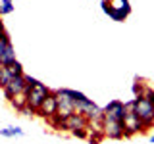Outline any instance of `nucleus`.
Returning <instances> with one entry per match:
<instances>
[{"mask_svg":"<svg viewBox=\"0 0 154 144\" xmlns=\"http://www.w3.org/2000/svg\"><path fill=\"white\" fill-rule=\"evenodd\" d=\"M133 113L139 117V121L143 123V131L141 133H148V129L154 127V104L148 102L144 98H133Z\"/></svg>","mask_w":154,"mask_h":144,"instance_id":"nucleus-1","label":"nucleus"},{"mask_svg":"<svg viewBox=\"0 0 154 144\" xmlns=\"http://www.w3.org/2000/svg\"><path fill=\"white\" fill-rule=\"evenodd\" d=\"M50 92H52V90L48 88L45 83H41V81H38L35 86H27V88H25L27 106H29L31 110H35V112H37V108H38L42 102H45V98H46Z\"/></svg>","mask_w":154,"mask_h":144,"instance_id":"nucleus-2","label":"nucleus"},{"mask_svg":"<svg viewBox=\"0 0 154 144\" xmlns=\"http://www.w3.org/2000/svg\"><path fill=\"white\" fill-rule=\"evenodd\" d=\"M127 113L123 100H110L102 108V119H112V121H122Z\"/></svg>","mask_w":154,"mask_h":144,"instance_id":"nucleus-3","label":"nucleus"},{"mask_svg":"<svg viewBox=\"0 0 154 144\" xmlns=\"http://www.w3.org/2000/svg\"><path fill=\"white\" fill-rule=\"evenodd\" d=\"M16 62V50H14L10 33L6 31L0 38V65H12Z\"/></svg>","mask_w":154,"mask_h":144,"instance_id":"nucleus-4","label":"nucleus"},{"mask_svg":"<svg viewBox=\"0 0 154 144\" xmlns=\"http://www.w3.org/2000/svg\"><path fill=\"white\" fill-rule=\"evenodd\" d=\"M25 88H27V83H25V73H23V75L12 77V79H10V83L2 88V92H4V98L10 102V100L16 98L17 94H23V92H25Z\"/></svg>","mask_w":154,"mask_h":144,"instance_id":"nucleus-5","label":"nucleus"},{"mask_svg":"<svg viewBox=\"0 0 154 144\" xmlns=\"http://www.w3.org/2000/svg\"><path fill=\"white\" fill-rule=\"evenodd\" d=\"M122 125H123V138H131L137 133L143 131V123L139 121V117L133 112L125 113V117L122 119Z\"/></svg>","mask_w":154,"mask_h":144,"instance_id":"nucleus-6","label":"nucleus"},{"mask_svg":"<svg viewBox=\"0 0 154 144\" xmlns=\"http://www.w3.org/2000/svg\"><path fill=\"white\" fill-rule=\"evenodd\" d=\"M102 133H104V138L122 140V138H123V125H122V121L102 119Z\"/></svg>","mask_w":154,"mask_h":144,"instance_id":"nucleus-7","label":"nucleus"},{"mask_svg":"<svg viewBox=\"0 0 154 144\" xmlns=\"http://www.w3.org/2000/svg\"><path fill=\"white\" fill-rule=\"evenodd\" d=\"M56 108H58V104H56V94H54V90H52V92L45 98V102H42V104L37 108L35 115H38V117H42V119H46V121H48L52 115H56Z\"/></svg>","mask_w":154,"mask_h":144,"instance_id":"nucleus-8","label":"nucleus"},{"mask_svg":"<svg viewBox=\"0 0 154 144\" xmlns=\"http://www.w3.org/2000/svg\"><path fill=\"white\" fill-rule=\"evenodd\" d=\"M54 94H56V104H58V108H56V113L60 115V117H69L71 113H75V104H73V100L69 98V96H64V94H58L56 90H54Z\"/></svg>","mask_w":154,"mask_h":144,"instance_id":"nucleus-9","label":"nucleus"},{"mask_svg":"<svg viewBox=\"0 0 154 144\" xmlns=\"http://www.w3.org/2000/svg\"><path fill=\"white\" fill-rule=\"evenodd\" d=\"M64 127H66V131H75V129H87L89 127V121H87V117L85 115H81V113H71L69 117H66L64 119Z\"/></svg>","mask_w":154,"mask_h":144,"instance_id":"nucleus-10","label":"nucleus"},{"mask_svg":"<svg viewBox=\"0 0 154 144\" xmlns=\"http://www.w3.org/2000/svg\"><path fill=\"white\" fill-rule=\"evenodd\" d=\"M25 131H23L21 127H16V125H10L6 129H0V136L4 138H12V136H23Z\"/></svg>","mask_w":154,"mask_h":144,"instance_id":"nucleus-11","label":"nucleus"},{"mask_svg":"<svg viewBox=\"0 0 154 144\" xmlns=\"http://www.w3.org/2000/svg\"><path fill=\"white\" fill-rule=\"evenodd\" d=\"M144 88H146L144 79H141V77H135V79H133V86H131V92H133L135 98H139V96L144 92Z\"/></svg>","mask_w":154,"mask_h":144,"instance_id":"nucleus-12","label":"nucleus"},{"mask_svg":"<svg viewBox=\"0 0 154 144\" xmlns=\"http://www.w3.org/2000/svg\"><path fill=\"white\" fill-rule=\"evenodd\" d=\"M10 104H12V108L16 110V112H19V110L23 108V106H27V98H25V92L23 94H17L16 98L10 100Z\"/></svg>","mask_w":154,"mask_h":144,"instance_id":"nucleus-13","label":"nucleus"},{"mask_svg":"<svg viewBox=\"0 0 154 144\" xmlns=\"http://www.w3.org/2000/svg\"><path fill=\"white\" fill-rule=\"evenodd\" d=\"M14 0H0V16H8L14 12Z\"/></svg>","mask_w":154,"mask_h":144,"instance_id":"nucleus-14","label":"nucleus"},{"mask_svg":"<svg viewBox=\"0 0 154 144\" xmlns=\"http://www.w3.org/2000/svg\"><path fill=\"white\" fill-rule=\"evenodd\" d=\"M10 79H12V75H10L8 67L6 65H0V88H4V86L10 83Z\"/></svg>","mask_w":154,"mask_h":144,"instance_id":"nucleus-15","label":"nucleus"},{"mask_svg":"<svg viewBox=\"0 0 154 144\" xmlns=\"http://www.w3.org/2000/svg\"><path fill=\"white\" fill-rule=\"evenodd\" d=\"M6 67H8V71H10V75H12V77H17V75H23V73H25V71H23V65L19 64L17 60L14 62L12 65H6Z\"/></svg>","mask_w":154,"mask_h":144,"instance_id":"nucleus-16","label":"nucleus"},{"mask_svg":"<svg viewBox=\"0 0 154 144\" xmlns=\"http://www.w3.org/2000/svg\"><path fill=\"white\" fill-rule=\"evenodd\" d=\"M127 16L129 14L127 12H123V10H110V17L114 19V21H125V19H127Z\"/></svg>","mask_w":154,"mask_h":144,"instance_id":"nucleus-17","label":"nucleus"},{"mask_svg":"<svg viewBox=\"0 0 154 144\" xmlns=\"http://www.w3.org/2000/svg\"><path fill=\"white\" fill-rule=\"evenodd\" d=\"M139 98H144V100H148V102H152L154 104V88L152 86H148L146 85V88H144V92L139 96Z\"/></svg>","mask_w":154,"mask_h":144,"instance_id":"nucleus-18","label":"nucleus"},{"mask_svg":"<svg viewBox=\"0 0 154 144\" xmlns=\"http://www.w3.org/2000/svg\"><path fill=\"white\" fill-rule=\"evenodd\" d=\"M71 134H73L75 138H87L89 136V131H87V129H75V131H71Z\"/></svg>","mask_w":154,"mask_h":144,"instance_id":"nucleus-19","label":"nucleus"},{"mask_svg":"<svg viewBox=\"0 0 154 144\" xmlns=\"http://www.w3.org/2000/svg\"><path fill=\"white\" fill-rule=\"evenodd\" d=\"M17 113H21V115H25V117H33V115H35V110H31L29 108V106H23L21 110H19Z\"/></svg>","mask_w":154,"mask_h":144,"instance_id":"nucleus-20","label":"nucleus"},{"mask_svg":"<svg viewBox=\"0 0 154 144\" xmlns=\"http://www.w3.org/2000/svg\"><path fill=\"white\" fill-rule=\"evenodd\" d=\"M100 8H102V12L106 14V16H110V10H112V6H110L108 0H102V2H100Z\"/></svg>","mask_w":154,"mask_h":144,"instance_id":"nucleus-21","label":"nucleus"},{"mask_svg":"<svg viewBox=\"0 0 154 144\" xmlns=\"http://www.w3.org/2000/svg\"><path fill=\"white\" fill-rule=\"evenodd\" d=\"M25 83H27V86H35L38 83V79H35V77H31V75L25 73Z\"/></svg>","mask_w":154,"mask_h":144,"instance_id":"nucleus-22","label":"nucleus"},{"mask_svg":"<svg viewBox=\"0 0 154 144\" xmlns=\"http://www.w3.org/2000/svg\"><path fill=\"white\" fill-rule=\"evenodd\" d=\"M6 33V29H0V38H2V35Z\"/></svg>","mask_w":154,"mask_h":144,"instance_id":"nucleus-23","label":"nucleus"},{"mask_svg":"<svg viewBox=\"0 0 154 144\" xmlns=\"http://www.w3.org/2000/svg\"><path fill=\"white\" fill-rule=\"evenodd\" d=\"M0 29H4V23H2V16H0Z\"/></svg>","mask_w":154,"mask_h":144,"instance_id":"nucleus-24","label":"nucleus"},{"mask_svg":"<svg viewBox=\"0 0 154 144\" xmlns=\"http://www.w3.org/2000/svg\"><path fill=\"white\" fill-rule=\"evenodd\" d=\"M150 142H152V144H154V134H150Z\"/></svg>","mask_w":154,"mask_h":144,"instance_id":"nucleus-25","label":"nucleus"},{"mask_svg":"<svg viewBox=\"0 0 154 144\" xmlns=\"http://www.w3.org/2000/svg\"><path fill=\"white\" fill-rule=\"evenodd\" d=\"M108 2H110V0H108Z\"/></svg>","mask_w":154,"mask_h":144,"instance_id":"nucleus-26","label":"nucleus"}]
</instances>
